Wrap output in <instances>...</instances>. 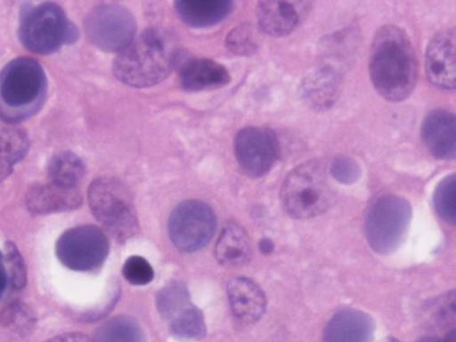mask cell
Here are the masks:
<instances>
[{"instance_id": "9", "label": "cell", "mask_w": 456, "mask_h": 342, "mask_svg": "<svg viewBox=\"0 0 456 342\" xmlns=\"http://www.w3.org/2000/svg\"><path fill=\"white\" fill-rule=\"evenodd\" d=\"M216 218L211 208L197 200L181 202L172 211L168 221L169 236L183 251H195L204 247L213 236Z\"/></svg>"}, {"instance_id": "37", "label": "cell", "mask_w": 456, "mask_h": 342, "mask_svg": "<svg viewBox=\"0 0 456 342\" xmlns=\"http://www.w3.org/2000/svg\"><path fill=\"white\" fill-rule=\"evenodd\" d=\"M380 342H398V340L395 339V338L387 337V338L382 339Z\"/></svg>"}, {"instance_id": "12", "label": "cell", "mask_w": 456, "mask_h": 342, "mask_svg": "<svg viewBox=\"0 0 456 342\" xmlns=\"http://www.w3.org/2000/svg\"><path fill=\"white\" fill-rule=\"evenodd\" d=\"M455 29L439 31L430 41L426 53V73L435 86L452 90L455 87Z\"/></svg>"}, {"instance_id": "35", "label": "cell", "mask_w": 456, "mask_h": 342, "mask_svg": "<svg viewBox=\"0 0 456 342\" xmlns=\"http://www.w3.org/2000/svg\"><path fill=\"white\" fill-rule=\"evenodd\" d=\"M416 342H455V331H451L444 339L427 337L417 340Z\"/></svg>"}, {"instance_id": "25", "label": "cell", "mask_w": 456, "mask_h": 342, "mask_svg": "<svg viewBox=\"0 0 456 342\" xmlns=\"http://www.w3.org/2000/svg\"><path fill=\"white\" fill-rule=\"evenodd\" d=\"M170 332L183 340H199L206 334L201 311L192 304L187 305L168 322Z\"/></svg>"}, {"instance_id": "18", "label": "cell", "mask_w": 456, "mask_h": 342, "mask_svg": "<svg viewBox=\"0 0 456 342\" xmlns=\"http://www.w3.org/2000/svg\"><path fill=\"white\" fill-rule=\"evenodd\" d=\"M179 77L182 87L190 92L216 89L227 85L231 79L225 67L208 59L186 62Z\"/></svg>"}, {"instance_id": "31", "label": "cell", "mask_w": 456, "mask_h": 342, "mask_svg": "<svg viewBox=\"0 0 456 342\" xmlns=\"http://www.w3.org/2000/svg\"><path fill=\"white\" fill-rule=\"evenodd\" d=\"M227 47L231 52L248 55L254 53L256 49V41L255 32L249 25H241L235 28L226 38Z\"/></svg>"}, {"instance_id": "36", "label": "cell", "mask_w": 456, "mask_h": 342, "mask_svg": "<svg viewBox=\"0 0 456 342\" xmlns=\"http://www.w3.org/2000/svg\"><path fill=\"white\" fill-rule=\"evenodd\" d=\"M259 248L264 253H269L273 250V245L268 239H263L259 243Z\"/></svg>"}, {"instance_id": "20", "label": "cell", "mask_w": 456, "mask_h": 342, "mask_svg": "<svg viewBox=\"0 0 456 342\" xmlns=\"http://www.w3.org/2000/svg\"><path fill=\"white\" fill-rule=\"evenodd\" d=\"M216 257L225 266H237L246 263L251 255L249 239L237 224L225 225L216 241Z\"/></svg>"}, {"instance_id": "8", "label": "cell", "mask_w": 456, "mask_h": 342, "mask_svg": "<svg viewBox=\"0 0 456 342\" xmlns=\"http://www.w3.org/2000/svg\"><path fill=\"white\" fill-rule=\"evenodd\" d=\"M85 30L90 42L106 52H120L136 31L131 12L118 4H104L94 8L85 20Z\"/></svg>"}, {"instance_id": "1", "label": "cell", "mask_w": 456, "mask_h": 342, "mask_svg": "<svg viewBox=\"0 0 456 342\" xmlns=\"http://www.w3.org/2000/svg\"><path fill=\"white\" fill-rule=\"evenodd\" d=\"M370 76L377 92L391 102L409 96L417 81V60L405 32L394 25L380 28L371 43Z\"/></svg>"}, {"instance_id": "10", "label": "cell", "mask_w": 456, "mask_h": 342, "mask_svg": "<svg viewBox=\"0 0 456 342\" xmlns=\"http://www.w3.org/2000/svg\"><path fill=\"white\" fill-rule=\"evenodd\" d=\"M410 206L399 197L379 199L367 219V236L372 247L382 252L392 250L400 242L410 218Z\"/></svg>"}, {"instance_id": "19", "label": "cell", "mask_w": 456, "mask_h": 342, "mask_svg": "<svg viewBox=\"0 0 456 342\" xmlns=\"http://www.w3.org/2000/svg\"><path fill=\"white\" fill-rule=\"evenodd\" d=\"M175 9L181 20L194 28H206L223 20L232 11L229 0H179Z\"/></svg>"}, {"instance_id": "17", "label": "cell", "mask_w": 456, "mask_h": 342, "mask_svg": "<svg viewBox=\"0 0 456 342\" xmlns=\"http://www.w3.org/2000/svg\"><path fill=\"white\" fill-rule=\"evenodd\" d=\"M371 319L364 313L344 310L327 324L323 342H370L372 337Z\"/></svg>"}, {"instance_id": "4", "label": "cell", "mask_w": 456, "mask_h": 342, "mask_svg": "<svg viewBox=\"0 0 456 342\" xmlns=\"http://www.w3.org/2000/svg\"><path fill=\"white\" fill-rule=\"evenodd\" d=\"M336 200L328 168L323 160L313 159L292 169L281 189L285 212L296 219L314 217L328 210Z\"/></svg>"}, {"instance_id": "11", "label": "cell", "mask_w": 456, "mask_h": 342, "mask_svg": "<svg viewBox=\"0 0 456 342\" xmlns=\"http://www.w3.org/2000/svg\"><path fill=\"white\" fill-rule=\"evenodd\" d=\"M234 152L242 170L252 177H259L274 164L278 142L275 134L267 128L245 127L235 137Z\"/></svg>"}, {"instance_id": "23", "label": "cell", "mask_w": 456, "mask_h": 342, "mask_svg": "<svg viewBox=\"0 0 456 342\" xmlns=\"http://www.w3.org/2000/svg\"><path fill=\"white\" fill-rule=\"evenodd\" d=\"M28 143L24 131L13 127L0 129V182L9 176L15 164L25 156Z\"/></svg>"}, {"instance_id": "29", "label": "cell", "mask_w": 456, "mask_h": 342, "mask_svg": "<svg viewBox=\"0 0 456 342\" xmlns=\"http://www.w3.org/2000/svg\"><path fill=\"white\" fill-rule=\"evenodd\" d=\"M4 250L7 280L12 289H21L24 288L27 281V272L23 258L15 244L11 241L5 242Z\"/></svg>"}, {"instance_id": "22", "label": "cell", "mask_w": 456, "mask_h": 342, "mask_svg": "<svg viewBox=\"0 0 456 342\" xmlns=\"http://www.w3.org/2000/svg\"><path fill=\"white\" fill-rule=\"evenodd\" d=\"M85 172L82 160L69 151L57 153L47 165L49 182L66 188H78Z\"/></svg>"}, {"instance_id": "27", "label": "cell", "mask_w": 456, "mask_h": 342, "mask_svg": "<svg viewBox=\"0 0 456 342\" xmlns=\"http://www.w3.org/2000/svg\"><path fill=\"white\" fill-rule=\"evenodd\" d=\"M35 322L34 313L22 303H12L0 314V325L18 335L28 334Z\"/></svg>"}, {"instance_id": "30", "label": "cell", "mask_w": 456, "mask_h": 342, "mask_svg": "<svg viewBox=\"0 0 456 342\" xmlns=\"http://www.w3.org/2000/svg\"><path fill=\"white\" fill-rule=\"evenodd\" d=\"M122 274L133 285H146L154 277L153 268L142 256H131L123 265Z\"/></svg>"}, {"instance_id": "15", "label": "cell", "mask_w": 456, "mask_h": 342, "mask_svg": "<svg viewBox=\"0 0 456 342\" xmlns=\"http://www.w3.org/2000/svg\"><path fill=\"white\" fill-rule=\"evenodd\" d=\"M232 311L242 322L252 323L264 314L266 299L264 291L247 277H235L227 285Z\"/></svg>"}, {"instance_id": "2", "label": "cell", "mask_w": 456, "mask_h": 342, "mask_svg": "<svg viewBox=\"0 0 456 342\" xmlns=\"http://www.w3.org/2000/svg\"><path fill=\"white\" fill-rule=\"evenodd\" d=\"M179 54L172 35L162 28H147L118 53L113 61V73L129 86H151L172 72Z\"/></svg>"}, {"instance_id": "6", "label": "cell", "mask_w": 456, "mask_h": 342, "mask_svg": "<svg viewBox=\"0 0 456 342\" xmlns=\"http://www.w3.org/2000/svg\"><path fill=\"white\" fill-rule=\"evenodd\" d=\"M19 36L29 51L49 54L62 45L74 42L77 31L59 5L44 3L21 14Z\"/></svg>"}, {"instance_id": "33", "label": "cell", "mask_w": 456, "mask_h": 342, "mask_svg": "<svg viewBox=\"0 0 456 342\" xmlns=\"http://www.w3.org/2000/svg\"><path fill=\"white\" fill-rule=\"evenodd\" d=\"M45 342H92V339L83 333L70 332L58 335Z\"/></svg>"}, {"instance_id": "3", "label": "cell", "mask_w": 456, "mask_h": 342, "mask_svg": "<svg viewBox=\"0 0 456 342\" xmlns=\"http://www.w3.org/2000/svg\"><path fill=\"white\" fill-rule=\"evenodd\" d=\"M46 91V77L37 61L12 60L0 72V118L17 123L30 118L43 105Z\"/></svg>"}, {"instance_id": "34", "label": "cell", "mask_w": 456, "mask_h": 342, "mask_svg": "<svg viewBox=\"0 0 456 342\" xmlns=\"http://www.w3.org/2000/svg\"><path fill=\"white\" fill-rule=\"evenodd\" d=\"M7 281H8V280H7V274H6V270H5L4 261V256L0 252V298L2 297V296L5 290Z\"/></svg>"}, {"instance_id": "21", "label": "cell", "mask_w": 456, "mask_h": 342, "mask_svg": "<svg viewBox=\"0 0 456 342\" xmlns=\"http://www.w3.org/2000/svg\"><path fill=\"white\" fill-rule=\"evenodd\" d=\"M302 87L305 101L312 107L322 110L335 101L338 90V77L329 69H319L305 79Z\"/></svg>"}, {"instance_id": "16", "label": "cell", "mask_w": 456, "mask_h": 342, "mask_svg": "<svg viewBox=\"0 0 456 342\" xmlns=\"http://www.w3.org/2000/svg\"><path fill=\"white\" fill-rule=\"evenodd\" d=\"M300 3L288 1H261L256 6L260 28L273 37L286 36L299 24Z\"/></svg>"}, {"instance_id": "28", "label": "cell", "mask_w": 456, "mask_h": 342, "mask_svg": "<svg viewBox=\"0 0 456 342\" xmlns=\"http://www.w3.org/2000/svg\"><path fill=\"white\" fill-rule=\"evenodd\" d=\"M434 204L438 215L447 223L456 222L455 210V175L445 177L436 187Z\"/></svg>"}, {"instance_id": "32", "label": "cell", "mask_w": 456, "mask_h": 342, "mask_svg": "<svg viewBox=\"0 0 456 342\" xmlns=\"http://www.w3.org/2000/svg\"><path fill=\"white\" fill-rule=\"evenodd\" d=\"M332 175L344 183H351L357 179L360 169L357 163L348 157H338L330 165Z\"/></svg>"}, {"instance_id": "24", "label": "cell", "mask_w": 456, "mask_h": 342, "mask_svg": "<svg viewBox=\"0 0 456 342\" xmlns=\"http://www.w3.org/2000/svg\"><path fill=\"white\" fill-rule=\"evenodd\" d=\"M92 342H145V336L135 320L117 316L96 330Z\"/></svg>"}, {"instance_id": "5", "label": "cell", "mask_w": 456, "mask_h": 342, "mask_svg": "<svg viewBox=\"0 0 456 342\" xmlns=\"http://www.w3.org/2000/svg\"><path fill=\"white\" fill-rule=\"evenodd\" d=\"M88 203L94 217L117 240L124 241L138 229V220L129 191L119 180L99 177L90 184Z\"/></svg>"}, {"instance_id": "26", "label": "cell", "mask_w": 456, "mask_h": 342, "mask_svg": "<svg viewBox=\"0 0 456 342\" xmlns=\"http://www.w3.org/2000/svg\"><path fill=\"white\" fill-rule=\"evenodd\" d=\"M191 304L189 292L180 282L167 285L157 295L158 310L167 322Z\"/></svg>"}, {"instance_id": "14", "label": "cell", "mask_w": 456, "mask_h": 342, "mask_svg": "<svg viewBox=\"0 0 456 342\" xmlns=\"http://www.w3.org/2000/svg\"><path fill=\"white\" fill-rule=\"evenodd\" d=\"M455 117L444 110L431 111L425 118L421 135L430 153L440 159L455 157Z\"/></svg>"}, {"instance_id": "13", "label": "cell", "mask_w": 456, "mask_h": 342, "mask_svg": "<svg viewBox=\"0 0 456 342\" xmlns=\"http://www.w3.org/2000/svg\"><path fill=\"white\" fill-rule=\"evenodd\" d=\"M26 206L36 215L68 211L82 202L78 188H66L53 183L36 184L26 194Z\"/></svg>"}, {"instance_id": "7", "label": "cell", "mask_w": 456, "mask_h": 342, "mask_svg": "<svg viewBox=\"0 0 456 342\" xmlns=\"http://www.w3.org/2000/svg\"><path fill=\"white\" fill-rule=\"evenodd\" d=\"M110 243L104 232L95 225L70 228L56 241L58 259L66 267L78 272L97 269L106 259Z\"/></svg>"}]
</instances>
